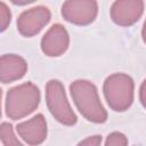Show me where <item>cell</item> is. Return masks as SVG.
Masks as SVG:
<instances>
[{
	"label": "cell",
	"mask_w": 146,
	"mask_h": 146,
	"mask_svg": "<svg viewBox=\"0 0 146 146\" xmlns=\"http://www.w3.org/2000/svg\"><path fill=\"white\" fill-rule=\"evenodd\" d=\"M14 5H18V6H23V5H27L31 2H34L35 0H10Z\"/></svg>",
	"instance_id": "obj_16"
},
{
	"label": "cell",
	"mask_w": 146,
	"mask_h": 146,
	"mask_svg": "<svg viewBox=\"0 0 146 146\" xmlns=\"http://www.w3.org/2000/svg\"><path fill=\"white\" fill-rule=\"evenodd\" d=\"M73 102L80 113L89 121L103 123L107 120V113L104 110L96 87L87 80H76L70 86Z\"/></svg>",
	"instance_id": "obj_1"
},
{
	"label": "cell",
	"mask_w": 146,
	"mask_h": 146,
	"mask_svg": "<svg viewBox=\"0 0 146 146\" xmlns=\"http://www.w3.org/2000/svg\"><path fill=\"white\" fill-rule=\"evenodd\" d=\"M68 43L70 38L67 31L60 24H55L42 38L41 49L47 56L56 57L60 56L67 50Z\"/></svg>",
	"instance_id": "obj_8"
},
{
	"label": "cell",
	"mask_w": 146,
	"mask_h": 146,
	"mask_svg": "<svg viewBox=\"0 0 146 146\" xmlns=\"http://www.w3.org/2000/svg\"><path fill=\"white\" fill-rule=\"evenodd\" d=\"M27 70L26 62L17 55H2L0 59V80L2 83H9L24 76Z\"/></svg>",
	"instance_id": "obj_10"
},
{
	"label": "cell",
	"mask_w": 146,
	"mask_h": 146,
	"mask_svg": "<svg viewBox=\"0 0 146 146\" xmlns=\"http://www.w3.org/2000/svg\"><path fill=\"white\" fill-rule=\"evenodd\" d=\"M143 11V0H116L111 7V18L120 26H130L140 18Z\"/></svg>",
	"instance_id": "obj_7"
},
{
	"label": "cell",
	"mask_w": 146,
	"mask_h": 146,
	"mask_svg": "<svg viewBox=\"0 0 146 146\" xmlns=\"http://www.w3.org/2000/svg\"><path fill=\"white\" fill-rule=\"evenodd\" d=\"M0 139L2 141L3 145H21L19 140L16 139L15 135H14V131H13V127L7 123V122H3L0 127Z\"/></svg>",
	"instance_id": "obj_11"
},
{
	"label": "cell",
	"mask_w": 146,
	"mask_h": 146,
	"mask_svg": "<svg viewBox=\"0 0 146 146\" xmlns=\"http://www.w3.org/2000/svg\"><path fill=\"white\" fill-rule=\"evenodd\" d=\"M139 99L141 105L146 108V80H144V82L140 86V90H139Z\"/></svg>",
	"instance_id": "obj_15"
},
{
	"label": "cell",
	"mask_w": 146,
	"mask_h": 146,
	"mask_svg": "<svg viewBox=\"0 0 146 146\" xmlns=\"http://www.w3.org/2000/svg\"><path fill=\"white\" fill-rule=\"evenodd\" d=\"M128 144V139L125 138V136L121 132H112L108 135L105 145H127Z\"/></svg>",
	"instance_id": "obj_12"
},
{
	"label": "cell",
	"mask_w": 146,
	"mask_h": 146,
	"mask_svg": "<svg viewBox=\"0 0 146 146\" xmlns=\"http://www.w3.org/2000/svg\"><path fill=\"white\" fill-rule=\"evenodd\" d=\"M16 130L29 145H39L47 137V123L42 114H36L29 121L18 123Z\"/></svg>",
	"instance_id": "obj_9"
},
{
	"label": "cell",
	"mask_w": 146,
	"mask_h": 146,
	"mask_svg": "<svg viewBox=\"0 0 146 146\" xmlns=\"http://www.w3.org/2000/svg\"><path fill=\"white\" fill-rule=\"evenodd\" d=\"M98 5L96 0H66L62 7L63 17L75 25H88L96 18Z\"/></svg>",
	"instance_id": "obj_5"
},
{
	"label": "cell",
	"mask_w": 146,
	"mask_h": 146,
	"mask_svg": "<svg viewBox=\"0 0 146 146\" xmlns=\"http://www.w3.org/2000/svg\"><path fill=\"white\" fill-rule=\"evenodd\" d=\"M102 143V137L100 136H92V137H89L82 141L79 143V145H99Z\"/></svg>",
	"instance_id": "obj_14"
},
{
	"label": "cell",
	"mask_w": 146,
	"mask_h": 146,
	"mask_svg": "<svg viewBox=\"0 0 146 146\" xmlns=\"http://www.w3.org/2000/svg\"><path fill=\"white\" fill-rule=\"evenodd\" d=\"M40 91L31 82L11 88L6 96V114L13 120L22 119L31 114L39 105Z\"/></svg>",
	"instance_id": "obj_2"
},
{
	"label": "cell",
	"mask_w": 146,
	"mask_h": 146,
	"mask_svg": "<svg viewBox=\"0 0 146 146\" xmlns=\"http://www.w3.org/2000/svg\"><path fill=\"white\" fill-rule=\"evenodd\" d=\"M141 34H143V40H144V42L146 43V21H145V23H144V26H143V32H141Z\"/></svg>",
	"instance_id": "obj_17"
},
{
	"label": "cell",
	"mask_w": 146,
	"mask_h": 146,
	"mask_svg": "<svg viewBox=\"0 0 146 146\" xmlns=\"http://www.w3.org/2000/svg\"><path fill=\"white\" fill-rule=\"evenodd\" d=\"M104 95L110 107L116 112L128 110L133 100V81L124 73L110 75L104 82Z\"/></svg>",
	"instance_id": "obj_3"
},
{
	"label": "cell",
	"mask_w": 146,
	"mask_h": 146,
	"mask_svg": "<svg viewBox=\"0 0 146 146\" xmlns=\"http://www.w3.org/2000/svg\"><path fill=\"white\" fill-rule=\"evenodd\" d=\"M0 27L1 31H5L10 22V11L5 2H1L0 5Z\"/></svg>",
	"instance_id": "obj_13"
},
{
	"label": "cell",
	"mask_w": 146,
	"mask_h": 146,
	"mask_svg": "<svg viewBox=\"0 0 146 146\" xmlns=\"http://www.w3.org/2000/svg\"><path fill=\"white\" fill-rule=\"evenodd\" d=\"M46 99L51 115L62 124L73 125L76 123V116L72 111L62 82L50 80L46 86Z\"/></svg>",
	"instance_id": "obj_4"
},
{
	"label": "cell",
	"mask_w": 146,
	"mask_h": 146,
	"mask_svg": "<svg viewBox=\"0 0 146 146\" xmlns=\"http://www.w3.org/2000/svg\"><path fill=\"white\" fill-rule=\"evenodd\" d=\"M50 17L51 14L47 7H33L21 14L17 19V30L24 36H33L48 24Z\"/></svg>",
	"instance_id": "obj_6"
}]
</instances>
